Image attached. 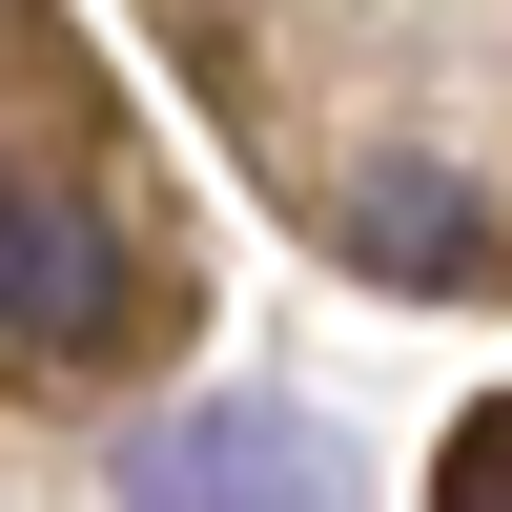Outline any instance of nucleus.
I'll return each mask as SVG.
<instances>
[{
    "mask_svg": "<svg viewBox=\"0 0 512 512\" xmlns=\"http://www.w3.org/2000/svg\"><path fill=\"white\" fill-rule=\"evenodd\" d=\"M328 246H349L369 287H472V267H492V205L451 185V164H410V144H390V164H349Z\"/></svg>",
    "mask_w": 512,
    "mask_h": 512,
    "instance_id": "obj_3",
    "label": "nucleus"
},
{
    "mask_svg": "<svg viewBox=\"0 0 512 512\" xmlns=\"http://www.w3.org/2000/svg\"><path fill=\"white\" fill-rule=\"evenodd\" d=\"M0 328L21 349H103L123 328V246L82 185H41V164H0Z\"/></svg>",
    "mask_w": 512,
    "mask_h": 512,
    "instance_id": "obj_1",
    "label": "nucleus"
},
{
    "mask_svg": "<svg viewBox=\"0 0 512 512\" xmlns=\"http://www.w3.org/2000/svg\"><path fill=\"white\" fill-rule=\"evenodd\" d=\"M123 492H144V512H328V472H308L287 410H185V431L123 451Z\"/></svg>",
    "mask_w": 512,
    "mask_h": 512,
    "instance_id": "obj_2",
    "label": "nucleus"
}]
</instances>
